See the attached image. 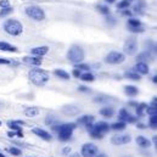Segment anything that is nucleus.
<instances>
[{
	"instance_id": "b1692460",
	"label": "nucleus",
	"mask_w": 157,
	"mask_h": 157,
	"mask_svg": "<svg viewBox=\"0 0 157 157\" xmlns=\"http://www.w3.org/2000/svg\"><path fill=\"white\" fill-rule=\"evenodd\" d=\"M152 57H151V55L147 52V51H144V52H141V54H139L138 56H136V61L138 62H145V60L146 61H150Z\"/></svg>"
},
{
	"instance_id": "f257e3e1",
	"label": "nucleus",
	"mask_w": 157,
	"mask_h": 157,
	"mask_svg": "<svg viewBox=\"0 0 157 157\" xmlns=\"http://www.w3.org/2000/svg\"><path fill=\"white\" fill-rule=\"evenodd\" d=\"M85 128L88 130V133L90 134L91 138L94 139H102L104 134L110 132V124H107L106 122H98L96 124L93 123H88L85 124Z\"/></svg>"
},
{
	"instance_id": "5701e85b",
	"label": "nucleus",
	"mask_w": 157,
	"mask_h": 157,
	"mask_svg": "<svg viewBox=\"0 0 157 157\" xmlns=\"http://www.w3.org/2000/svg\"><path fill=\"white\" fill-rule=\"evenodd\" d=\"M93 122H94V116H91V115H85V116H82L77 119V123L84 124V125L88 123H93Z\"/></svg>"
},
{
	"instance_id": "6e6d98bb",
	"label": "nucleus",
	"mask_w": 157,
	"mask_h": 157,
	"mask_svg": "<svg viewBox=\"0 0 157 157\" xmlns=\"http://www.w3.org/2000/svg\"><path fill=\"white\" fill-rule=\"evenodd\" d=\"M152 82L156 84V83H157V76H154V77H152Z\"/></svg>"
},
{
	"instance_id": "f704fd0d",
	"label": "nucleus",
	"mask_w": 157,
	"mask_h": 157,
	"mask_svg": "<svg viewBox=\"0 0 157 157\" xmlns=\"http://www.w3.org/2000/svg\"><path fill=\"white\" fill-rule=\"evenodd\" d=\"M146 112L150 115V116H154V115H157V106H147L146 107Z\"/></svg>"
},
{
	"instance_id": "49530a36",
	"label": "nucleus",
	"mask_w": 157,
	"mask_h": 157,
	"mask_svg": "<svg viewBox=\"0 0 157 157\" xmlns=\"http://www.w3.org/2000/svg\"><path fill=\"white\" fill-rule=\"evenodd\" d=\"M70 152H71V147H65V149L62 150V154H63V155H68Z\"/></svg>"
},
{
	"instance_id": "4d7b16f0",
	"label": "nucleus",
	"mask_w": 157,
	"mask_h": 157,
	"mask_svg": "<svg viewBox=\"0 0 157 157\" xmlns=\"http://www.w3.org/2000/svg\"><path fill=\"white\" fill-rule=\"evenodd\" d=\"M109 4H112V2H115V0H106Z\"/></svg>"
},
{
	"instance_id": "c85d7f7f",
	"label": "nucleus",
	"mask_w": 157,
	"mask_h": 157,
	"mask_svg": "<svg viewBox=\"0 0 157 157\" xmlns=\"http://www.w3.org/2000/svg\"><path fill=\"white\" fill-rule=\"evenodd\" d=\"M128 29H129V32H132V33H143V32L145 31V28H144L143 25H141V26H138V27H129V26H128Z\"/></svg>"
},
{
	"instance_id": "de8ad7c7",
	"label": "nucleus",
	"mask_w": 157,
	"mask_h": 157,
	"mask_svg": "<svg viewBox=\"0 0 157 157\" xmlns=\"http://www.w3.org/2000/svg\"><path fill=\"white\" fill-rule=\"evenodd\" d=\"M138 128H139V129H145L146 125H145L144 123H138Z\"/></svg>"
},
{
	"instance_id": "0eeeda50",
	"label": "nucleus",
	"mask_w": 157,
	"mask_h": 157,
	"mask_svg": "<svg viewBox=\"0 0 157 157\" xmlns=\"http://www.w3.org/2000/svg\"><path fill=\"white\" fill-rule=\"evenodd\" d=\"M123 50L127 55L129 56H134L138 52V41L134 38H128L125 40L124 45H123Z\"/></svg>"
},
{
	"instance_id": "bb28decb",
	"label": "nucleus",
	"mask_w": 157,
	"mask_h": 157,
	"mask_svg": "<svg viewBox=\"0 0 157 157\" xmlns=\"http://www.w3.org/2000/svg\"><path fill=\"white\" fill-rule=\"evenodd\" d=\"M54 73L61 79H70V75L66 71H63V70H55Z\"/></svg>"
},
{
	"instance_id": "a18cd8bd",
	"label": "nucleus",
	"mask_w": 157,
	"mask_h": 157,
	"mask_svg": "<svg viewBox=\"0 0 157 157\" xmlns=\"http://www.w3.org/2000/svg\"><path fill=\"white\" fill-rule=\"evenodd\" d=\"M7 136L9 138H15V136H17V132H9L7 133Z\"/></svg>"
},
{
	"instance_id": "bf43d9fd",
	"label": "nucleus",
	"mask_w": 157,
	"mask_h": 157,
	"mask_svg": "<svg viewBox=\"0 0 157 157\" xmlns=\"http://www.w3.org/2000/svg\"><path fill=\"white\" fill-rule=\"evenodd\" d=\"M0 125H1V121H0Z\"/></svg>"
},
{
	"instance_id": "2eb2a0df",
	"label": "nucleus",
	"mask_w": 157,
	"mask_h": 157,
	"mask_svg": "<svg viewBox=\"0 0 157 157\" xmlns=\"http://www.w3.org/2000/svg\"><path fill=\"white\" fill-rule=\"evenodd\" d=\"M23 62L32 65V66H40L43 60L40 59V56H26V57H23Z\"/></svg>"
},
{
	"instance_id": "c756f323",
	"label": "nucleus",
	"mask_w": 157,
	"mask_h": 157,
	"mask_svg": "<svg viewBox=\"0 0 157 157\" xmlns=\"http://www.w3.org/2000/svg\"><path fill=\"white\" fill-rule=\"evenodd\" d=\"M6 151L10 152L13 156H21L22 155V151L20 149H17V147H10V149H6Z\"/></svg>"
},
{
	"instance_id": "6ab92c4d",
	"label": "nucleus",
	"mask_w": 157,
	"mask_h": 157,
	"mask_svg": "<svg viewBox=\"0 0 157 157\" xmlns=\"http://www.w3.org/2000/svg\"><path fill=\"white\" fill-rule=\"evenodd\" d=\"M0 50L1 51H9V52H17V48L9 44V43H5V41H0Z\"/></svg>"
},
{
	"instance_id": "4c0bfd02",
	"label": "nucleus",
	"mask_w": 157,
	"mask_h": 157,
	"mask_svg": "<svg viewBox=\"0 0 157 157\" xmlns=\"http://www.w3.org/2000/svg\"><path fill=\"white\" fill-rule=\"evenodd\" d=\"M99 11L101 12V13H104V15H109V12H110V9L107 7V6H104V5H99Z\"/></svg>"
},
{
	"instance_id": "20e7f679",
	"label": "nucleus",
	"mask_w": 157,
	"mask_h": 157,
	"mask_svg": "<svg viewBox=\"0 0 157 157\" xmlns=\"http://www.w3.org/2000/svg\"><path fill=\"white\" fill-rule=\"evenodd\" d=\"M4 31L12 36V37H17L20 36L22 32H23V26L20 21H16V20H7L4 22Z\"/></svg>"
},
{
	"instance_id": "c9c22d12",
	"label": "nucleus",
	"mask_w": 157,
	"mask_h": 157,
	"mask_svg": "<svg viewBox=\"0 0 157 157\" xmlns=\"http://www.w3.org/2000/svg\"><path fill=\"white\" fill-rule=\"evenodd\" d=\"M150 127L152 129H156L157 128V115L150 116Z\"/></svg>"
},
{
	"instance_id": "1a4fd4ad",
	"label": "nucleus",
	"mask_w": 157,
	"mask_h": 157,
	"mask_svg": "<svg viewBox=\"0 0 157 157\" xmlns=\"http://www.w3.org/2000/svg\"><path fill=\"white\" fill-rule=\"evenodd\" d=\"M98 147L94 145V144H91V143H86V144H84L83 146H82V152H80V155L82 157H95V155L98 154Z\"/></svg>"
},
{
	"instance_id": "052dcab7",
	"label": "nucleus",
	"mask_w": 157,
	"mask_h": 157,
	"mask_svg": "<svg viewBox=\"0 0 157 157\" xmlns=\"http://www.w3.org/2000/svg\"><path fill=\"white\" fill-rule=\"evenodd\" d=\"M128 1H132V0H128Z\"/></svg>"
},
{
	"instance_id": "393cba45",
	"label": "nucleus",
	"mask_w": 157,
	"mask_h": 157,
	"mask_svg": "<svg viewBox=\"0 0 157 157\" xmlns=\"http://www.w3.org/2000/svg\"><path fill=\"white\" fill-rule=\"evenodd\" d=\"M125 125H127V123H125V122L119 121V122H116V123L111 124V125H110V128H111V129H113V130H116V132H121V130L125 129Z\"/></svg>"
},
{
	"instance_id": "9d476101",
	"label": "nucleus",
	"mask_w": 157,
	"mask_h": 157,
	"mask_svg": "<svg viewBox=\"0 0 157 157\" xmlns=\"http://www.w3.org/2000/svg\"><path fill=\"white\" fill-rule=\"evenodd\" d=\"M130 141H132V136L128 135V134H125V135H123V134H121V135H115V136L111 138V144H113V145H116V146L125 145V144H128V143H130Z\"/></svg>"
},
{
	"instance_id": "4468645a",
	"label": "nucleus",
	"mask_w": 157,
	"mask_h": 157,
	"mask_svg": "<svg viewBox=\"0 0 157 157\" xmlns=\"http://www.w3.org/2000/svg\"><path fill=\"white\" fill-rule=\"evenodd\" d=\"M134 72H136L138 75H147L149 73V66L146 62H138L134 67Z\"/></svg>"
},
{
	"instance_id": "f3484780",
	"label": "nucleus",
	"mask_w": 157,
	"mask_h": 157,
	"mask_svg": "<svg viewBox=\"0 0 157 157\" xmlns=\"http://www.w3.org/2000/svg\"><path fill=\"white\" fill-rule=\"evenodd\" d=\"M31 52L34 56H44L49 52V46H38V48H33L31 50Z\"/></svg>"
},
{
	"instance_id": "603ef678",
	"label": "nucleus",
	"mask_w": 157,
	"mask_h": 157,
	"mask_svg": "<svg viewBox=\"0 0 157 157\" xmlns=\"http://www.w3.org/2000/svg\"><path fill=\"white\" fill-rule=\"evenodd\" d=\"M95 157H109V156H107V155H105V154H99V155L96 154V155H95Z\"/></svg>"
},
{
	"instance_id": "58836bf2",
	"label": "nucleus",
	"mask_w": 157,
	"mask_h": 157,
	"mask_svg": "<svg viewBox=\"0 0 157 157\" xmlns=\"http://www.w3.org/2000/svg\"><path fill=\"white\" fill-rule=\"evenodd\" d=\"M55 122H56V118L54 117V116H49V117H46V119H45V123L49 124V125H54Z\"/></svg>"
},
{
	"instance_id": "dca6fc26",
	"label": "nucleus",
	"mask_w": 157,
	"mask_h": 157,
	"mask_svg": "<svg viewBox=\"0 0 157 157\" xmlns=\"http://www.w3.org/2000/svg\"><path fill=\"white\" fill-rule=\"evenodd\" d=\"M23 124H25L23 121H9L7 122V127L15 132H22V127L20 125H23Z\"/></svg>"
},
{
	"instance_id": "37998d69",
	"label": "nucleus",
	"mask_w": 157,
	"mask_h": 157,
	"mask_svg": "<svg viewBox=\"0 0 157 157\" xmlns=\"http://www.w3.org/2000/svg\"><path fill=\"white\" fill-rule=\"evenodd\" d=\"M72 75H73L76 78H79V77H80V71H79L78 68H75L73 72H72Z\"/></svg>"
},
{
	"instance_id": "a19ab883",
	"label": "nucleus",
	"mask_w": 157,
	"mask_h": 157,
	"mask_svg": "<svg viewBox=\"0 0 157 157\" xmlns=\"http://www.w3.org/2000/svg\"><path fill=\"white\" fill-rule=\"evenodd\" d=\"M10 6V1L9 0H0V7H9Z\"/></svg>"
},
{
	"instance_id": "8fccbe9b",
	"label": "nucleus",
	"mask_w": 157,
	"mask_h": 157,
	"mask_svg": "<svg viewBox=\"0 0 157 157\" xmlns=\"http://www.w3.org/2000/svg\"><path fill=\"white\" fill-rule=\"evenodd\" d=\"M151 105H152V106H157V99H156V96H155V99H152V101H151Z\"/></svg>"
},
{
	"instance_id": "e433bc0d",
	"label": "nucleus",
	"mask_w": 157,
	"mask_h": 157,
	"mask_svg": "<svg viewBox=\"0 0 157 157\" xmlns=\"http://www.w3.org/2000/svg\"><path fill=\"white\" fill-rule=\"evenodd\" d=\"M76 68H78L79 71H86V72L90 70L89 65H84V63H76Z\"/></svg>"
},
{
	"instance_id": "f8f14e48",
	"label": "nucleus",
	"mask_w": 157,
	"mask_h": 157,
	"mask_svg": "<svg viewBox=\"0 0 157 157\" xmlns=\"http://www.w3.org/2000/svg\"><path fill=\"white\" fill-rule=\"evenodd\" d=\"M62 113L67 115V116H77L80 112V109L78 106H73V105H68V106H63L62 107Z\"/></svg>"
},
{
	"instance_id": "ddd939ff",
	"label": "nucleus",
	"mask_w": 157,
	"mask_h": 157,
	"mask_svg": "<svg viewBox=\"0 0 157 157\" xmlns=\"http://www.w3.org/2000/svg\"><path fill=\"white\" fill-rule=\"evenodd\" d=\"M32 133L36 134V135H38L43 140H46V141H50V140L52 139V136H51L50 133H48L46 130L40 129V128H33V129H32Z\"/></svg>"
},
{
	"instance_id": "6e6552de",
	"label": "nucleus",
	"mask_w": 157,
	"mask_h": 157,
	"mask_svg": "<svg viewBox=\"0 0 157 157\" xmlns=\"http://www.w3.org/2000/svg\"><path fill=\"white\" fill-rule=\"evenodd\" d=\"M124 60H125L124 55L121 54V52H118V51H111V52L107 54L106 57H105V62H106V63H110V65H119V63H122Z\"/></svg>"
},
{
	"instance_id": "423d86ee",
	"label": "nucleus",
	"mask_w": 157,
	"mask_h": 157,
	"mask_svg": "<svg viewBox=\"0 0 157 157\" xmlns=\"http://www.w3.org/2000/svg\"><path fill=\"white\" fill-rule=\"evenodd\" d=\"M26 15L34 21H43L45 18V12L39 6H28L26 7Z\"/></svg>"
},
{
	"instance_id": "7c9ffc66",
	"label": "nucleus",
	"mask_w": 157,
	"mask_h": 157,
	"mask_svg": "<svg viewBox=\"0 0 157 157\" xmlns=\"http://www.w3.org/2000/svg\"><path fill=\"white\" fill-rule=\"evenodd\" d=\"M125 78L133 79V80H139L140 79V75H138L136 72H127L125 73Z\"/></svg>"
},
{
	"instance_id": "4be33fe9",
	"label": "nucleus",
	"mask_w": 157,
	"mask_h": 157,
	"mask_svg": "<svg viewBox=\"0 0 157 157\" xmlns=\"http://www.w3.org/2000/svg\"><path fill=\"white\" fill-rule=\"evenodd\" d=\"M25 115H26L27 117H36V116L39 115V109H38V107H34V106L28 107V109L25 110Z\"/></svg>"
},
{
	"instance_id": "9b49d317",
	"label": "nucleus",
	"mask_w": 157,
	"mask_h": 157,
	"mask_svg": "<svg viewBox=\"0 0 157 157\" xmlns=\"http://www.w3.org/2000/svg\"><path fill=\"white\" fill-rule=\"evenodd\" d=\"M136 118L138 117L132 116L125 109H122V110L119 111V119H121L122 122H125V123H134V122L136 121Z\"/></svg>"
},
{
	"instance_id": "f03ea898",
	"label": "nucleus",
	"mask_w": 157,
	"mask_h": 157,
	"mask_svg": "<svg viewBox=\"0 0 157 157\" xmlns=\"http://www.w3.org/2000/svg\"><path fill=\"white\" fill-rule=\"evenodd\" d=\"M77 128L76 123H66V124H60V125H54L52 129L57 133V136L61 141H67L71 139L73 130Z\"/></svg>"
},
{
	"instance_id": "2f4dec72",
	"label": "nucleus",
	"mask_w": 157,
	"mask_h": 157,
	"mask_svg": "<svg viewBox=\"0 0 157 157\" xmlns=\"http://www.w3.org/2000/svg\"><path fill=\"white\" fill-rule=\"evenodd\" d=\"M128 26L129 27H138V26H141V22L136 18H129L128 20Z\"/></svg>"
},
{
	"instance_id": "72a5a7b5",
	"label": "nucleus",
	"mask_w": 157,
	"mask_h": 157,
	"mask_svg": "<svg viewBox=\"0 0 157 157\" xmlns=\"http://www.w3.org/2000/svg\"><path fill=\"white\" fill-rule=\"evenodd\" d=\"M129 5H130V1H128V0H122L121 2L117 4V7L119 10H124V9H127Z\"/></svg>"
},
{
	"instance_id": "412c9836",
	"label": "nucleus",
	"mask_w": 157,
	"mask_h": 157,
	"mask_svg": "<svg viewBox=\"0 0 157 157\" xmlns=\"http://www.w3.org/2000/svg\"><path fill=\"white\" fill-rule=\"evenodd\" d=\"M100 115H101L102 117L111 118L113 115H115V110H113L112 107H110V106H107V107H102V109L100 110Z\"/></svg>"
},
{
	"instance_id": "473e14b6",
	"label": "nucleus",
	"mask_w": 157,
	"mask_h": 157,
	"mask_svg": "<svg viewBox=\"0 0 157 157\" xmlns=\"http://www.w3.org/2000/svg\"><path fill=\"white\" fill-rule=\"evenodd\" d=\"M12 11H13V9L10 7V6H9V7H4V9L0 11V17H5V16L12 13Z\"/></svg>"
},
{
	"instance_id": "79ce46f5",
	"label": "nucleus",
	"mask_w": 157,
	"mask_h": 157,
	"mask_svg": "<svg viewBox=\"0 0 157 157\" xmlns=\"http://www.w3.org/2000/svg\"><path fill=\"white\" fill-rule=\"evenodd\" d=\"M79 91H82V93H89L90 91V89L89 88H86V86H83V85H80L78 88Z\"/></svg>"
},
{
	"instance_id": "a878e982",
	"label": "nucleus",
	"mask_w": 157,
	"mask_h": 157,
	"mask_svg": "<svg viewBox=\"0 0 157 157\" xmlns=\"http://www.w3.org/2000/svg\"><path fill=\"white\" fill-rule=\"evenodd\" d=\"M146 107H147V105L145 104V102H141V104H138L136 105V116L138 117H141L143 116V112L146 110Z\"/></svg>"
},
{
	"instance_id": "a211bd4d",
	"label": "nucleus",
	"mask_w": 157,
	"mask_h": 157,
	"mask_svg": "<svg viewBox=\"0 0 157 157\" xmlns=\"http://www.w3.org/2000/svg\"><path fill=\"white\" fill-rule=\"evenodd\" d=\"M136 144H138L140 147H143V149H147V147H150V146H151L150 140H149V139H146V138H145V136H143V135H140V136H138V138H136Z\"/></svg>"
},
{
	"instance_id": "3c124183",
	"label": "nucleus",
	"mask_w": 157,
	"mask_h": 157,
	"mask_svg": "<svg viewBox=\"0 0 157 157\" xmlns=\"http://www.w3.org/2000/svg\"><path fill=\"white\" fill-rule=\"evenodd\" d=\"M152 143L155 144V147L157 146V136L155 135V136H152Z\"/></svg>"
},
{
	"instance_id": "aec40b11",
	"label": "nucleus",
	"mask_w": 157,
	"mask_h": 157,
	"mask_svg": "<svg viewBox=\"0 0 157 157\" xmlns=\"http://www.w3.org/2000/svg\"><path fill=\"white\" fill-rule=\"evenodd\" d=\"M124 93L128 96H135V95H138L139 89L136 86H134V85H125L124 86Z\"/></svg>"
},
{
	"instance_id": "c03bdc74",
	"label": "nucleus",
	"mask_w": 157,
	"mask_h": 157,
	"mask_svg": "<svg viewBox=\"0 0 157 157\" xmlns=\"http://www.w3.org/2000/svg\"><path fill=\"white\" fill-rule=\"evenodd\" d=\"M0 65H10V60L0 57Z\"/></svg>"
},
{
	"instance_id": "cd10ccee",
	"label": "nucleus",
	"mask_w": 157,
	"mask_h": 157,
	"mask_svg": "<svg viewBox=\"0 0 157 157\" xmlns=\"http://www.w3.org/2000/svg\"><path fill=\"white\" fill-rule=\"evenodd\" d=\"M79 78L82 79L83 82H93L95 77L91 75V73H89V72H86V73H84V75H80V77Z\"/></svg>"
},
{
	"instance_id": "ea45409f",
	"label": "nucleus",
	"mask_w": 157,
	"mask_h": 157,
	"mask_svg": "<svg viewBox=\"0 0 157 157\" xmlns=\"http://www.w3.org/2000/svg\"><path fill=\"white\" fill-rule=\"evenodd\" d=\"M109 99H107V96H99V98H96V99H94V101L95 102H105V101H107Z\"/></svg>"
},
{
	"instance_id": "864d4df0",
	"label": "nucleus",
	"mask_w": 157,
	"mask_h": 157,
	"mask_svg": "<svg viewBox=\"0 0 157 157\" xmlns=\"http://www.w3.org/2000/svg\"><path fill=\"white\" fill-rule=\"evenodd\" d=\"M129 105H130V106H134V107H136V105H138V104H136V102H134V101H129Z\"/></svg>"
},
{
	"instance_id": "13d9d810",
	"label": "nucleus",
	"mask_w": 157,
	"mask_h": 157,
	"mask_svg": "<svg viewBox=\"0 0 157 157\" xmlns=\"http://www.w3.org/2000/svg\"><path fill=\"white\" fill-rule=\"evenodd\" d=\"M0 157H5V156H4V155H2V154H0Z\"/></svg>"
},
{
	"instance_id": "39448f33",
	"label": "nucleus",
	"mask_w": 157,
	"mask_h": 157,
	"mask_svg": "<svg viewBox=\"0 0 157 157\" xmlns=\"http://www.w3.org/2000/svg\"><path fill=\"white\" fill-rule=\"evenodd\" d=\"M67 59L72 63H80L84 60V50L79 45H72L67 51Z\"/></svg>"
},
{
	"instance_id": "7ed1b4c3",
	"label": "nucleus",
	"mask_w": 157,
	"mask_h": 157,
	"mask_svg": "<svg viewBox=\"0 0 157 157\" xmlns=\"http://www.w3.org/2000/svg\"><path fill=\"white\" fill-rule=\"evenodd\" d=\"M28 78L34 85L44 86L49 82V73L44 70H40V68H33V70L29 71Z\"/></svg>"
},
{
	"instance_id": "09e8293b",
	"label": "nucleus",
	"mask_w": 157,
	"mask_h": 157,
	"mask_svg": "<svg viewBox=\"0 0 157 157\" xmlns=\"http://www.w3.org/2000/svg\"><path fill=\"white\" fill-rule=\"evenodd\" d=\"M122 15H124V16H132V12L130 11H122Z\"/></svg>"
},
{
	"instance_id": "5fc2aeb1",
	"label": "nucleus",
	"mask_w": 157,
	"mask_h": 157,
	"mask_svg": "<svg viewBox=\"0 0 157 157\" xmlns=\"http://www.w3.org/2000/svg\"><path fill=\"white\" fill-rule=\"evenodd\" d=\"M68 157H80V155H79L78 152H76V154H72V155H70Z\"/></svg>"
}]
</instances>
